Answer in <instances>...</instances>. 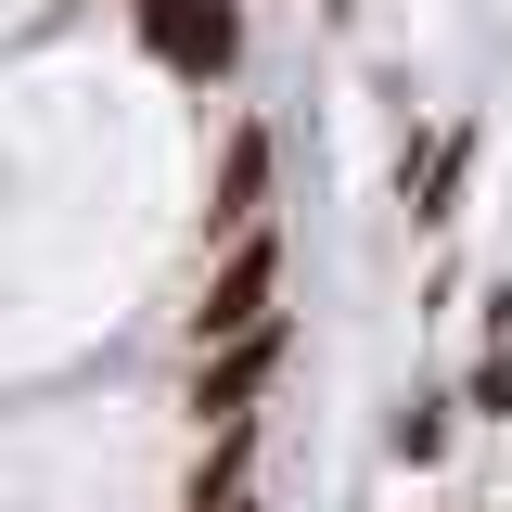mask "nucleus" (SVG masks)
Returning <instances> with one entry per match:
<instances>
[{
    "mask_svg": "<svg viewBox=\"0 0 512 512\" xmlns=\"http://www.w3.org/2000/svg\"><path fill=\"white\" fill-rule=\"evenodd\" d=\"M128 39L180 90H231L244 77V0H128Z\"/></svg>",
    "mask_w": 512,
    "mask_h": 512,
    "instance_id": "f257e3e1",
    "label": "nucleus"
},
{
    "mask_svg": "<svg viewBox=\"0 0 512 512\" xmlns=\"http://www.w3.org/2000/svg\"><path fill=\"white\" fill-rule=\"evenodd\" d=\"M256 320H282V231H269V218H256L244 244H218V269L192 282V308H180V346L205 359V346H231Z\"/></svg>",
    "mask_w": 512,
    "mask_h": 512,
    "instance_id": "f03ea898",
    "label": "nucleus"
},
{
    "mask_svg": "<svg viewBox=\"0 0 512 512\" xmlns=\"http://www.w3.org/2000/svg\"><path fill=\"white\" fill-rule=\"evenodd\" d=\"M282 359H295V320H256V333H231V346H205L192 359V423H256V397L282 384Z\"/></svg>",
    "mask_w": 512,
    "mask_h": 512,
    "instance_id": "7ed1b4c3",
    "label": "nucleus"
},
{
    "mask_svg": "<svg viewBox=\"0 0 512 512\" xmlns=\"http://www.w3.org/2000/svg\"><path fill=\"white\" fill-rule=\"evenodd\" d=\"M269 180H282V141H269V116H231L218 167H205V244H244L256 218H269Z\"/></svg>",
    "mask_w": 512,
    "mask_h": 512,
    "instance_id": "20e7f679",
    "label": "nucleus"
},
{
    "mask_svg": "<svg viewBox=\"0 0 512 512\" xmlns=\"http://www.w3.org/2000/svg\"><path fill=\"white\" fill-rule=\"evenodd\" d=\"M461 192H474V116L410 128V141H397V205H410V231H448Z\"/></svg>",
    "mask_w": 512,
    "mask_h": 512,
    "instance_id": "39448f33",
    "label": "nucleus"
},
{
    "mask_svg": "<svg viewBox=\"0 0 512 512\" xmlns=\"http://www.w3.org/2000/svg\"><path fill=\"white\" fill-rule=\"evenodd\" d=\"M448 436H461V384H448V397H397V423H384V448H397L410 474H436Z\"/></svg>",
    "mask_w": 512,
    "mask_h": 512,
    "instance_id": "423d86ee",
    "label": "nucleus"
},
{
    "mask_svg": "<svg viewBox=\"0 0 512 512\" xmlns=\"http://www.w3.org/2000/svg\"><path fill=\"white\" fill-rule=\"evenodd\" d=\"M244 474H256V423H218V448L192 461V500H244Z\"/></svg>",
    "mask_w": 512,
    "mask_h": 512,
    "instance_id": "0eeeda50",
    "label": "nucleus"
},
{
    "mask_svg": "<svg viewBox=\"0 0 512 512\" xmlns=\"http://www.w3.org/2000/svg\"><path fill=\"white\" fill-rule=\"evenodd\" d=\"M461 423H512V346H474V372H461Z\"/></svg>",
    "mask_w": 512,
    "mask_h": 512,
    "instance_id": "6e6552de",
    "label": "nucleus"
},
{
    "mask_svg": "<svg viewBox=\"0 0 512 512\" xmlns=\"http://www.w3.org/2000/svg\"><path fill=\"white\" fill-rule=\"evenodd\" d=\"M180 512H256V500H180Z\"/></svg>",
    "mask_w": 512,
    "mask_h": 512,
    "instance_id": "1a4fd4ad",
    "label": "nucleus"
}]
</instances>
